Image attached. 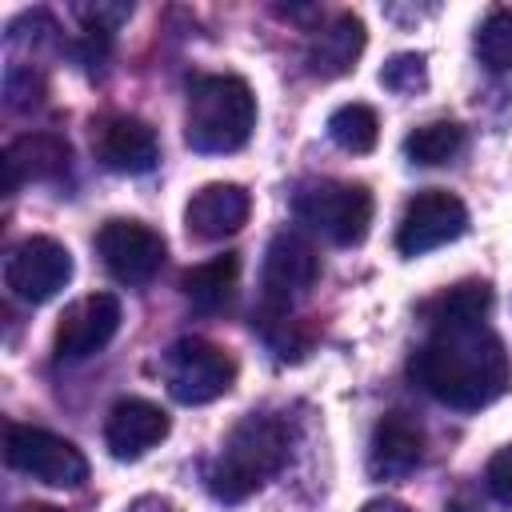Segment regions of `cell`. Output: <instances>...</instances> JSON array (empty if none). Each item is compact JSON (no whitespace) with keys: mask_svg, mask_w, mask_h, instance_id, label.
<instances>
[{"mask_svg":"<svg viewBox=\"0 0 512 512\" xmlns=\"http://www.w3.org/2000/svg\"><path fill=\"white\" fill-rule=\"evenodd\" d=\"M412 380L456 412H480L512 388V360L484 316L428 320L424 344L412 352Z\"/></svg>","mask_w":512,"mask_h":512,"instance_id":"1","label":"cell"},{"mask_svg":"<svg viewBox=\"0 0 512 512\" xmlns=\"http://www.w3.org/2000/svg\"><path fill=\"white\" fill-rule=\"evenodd\" d=\"M292 452V432L280 416L252 412L244 416L220 444V452L204 468V484L220 504H240L260 492Z\"/></svg>","mask_w":512,"mask_h":512,"instance_id":"2","label":"cell"},{"mask_svg":"<svg viewBox=\"0 0 512 512\" xmlns=\"http://www.w3.org/2000/svg\"><path fill=\"white\" fill-rule=\"evenodd\" d=\"M252 128H256V96L248 80L232 72H212L188 84L184 140L192 152H204V156L240 152Z\"/></svg>","mask_w":512,"mask_h":512,"instance_id":"3","label":"cell"},{"mask_svg":"<svg viewBox=\"0 0 512 512\" xmlns=\"http://www.w3.org/2000/svg\"><path fill=\"white\" fill-rule=\"evenodd\" d=\"M160 376L176 404H212L236 384V360L204 336H180L160 356Z\"/></svg>","mask_w":512,"mask_h":512,"instance_id":"4","label":"cell"},{"mask_svg":"<svg viewBox=\"0 0 512 512\" xmlns=\"http://www.w3.org/2000/svg\"><path fill=\"white\" fill-rule=\"evenodd\" d=\"M292 212L300 224H308L324 240L348 248V244H360L368 236L372 192L364 184H348V180H316V184H304L296 192Z\"/></svg>","mask_w":512,"mask_h":512,"instance_id":"5","label":"cell"},{"mask_svg":"<svg viewBox=\"0 0 512 512\" xmlns=\"http://www.w3.org/2000/svg\"><path fill=\"white\" fill-rule=\"evenodd\" d=\"M4 460L8 468L40 480V484H52V488H80L88 480V460L84 452L48 432V428H32V424H8L4 432Z\"/></svg>","mask_w":512,"mask_h":512,"instance_id":"6","label":"cell"},{"mask_svg":"<svg viewBox=\"0 0 512 512\" xmlns=\"http://www.w3.org/2000/svg\"><path fill=\"white\" fill-rule=\"evenodd\" d=\"M468 228V208L460 196L444 192V188H424L416 192L396 224V252L400 256H424L432 248H444L452 240H460Z\"/></svg>","mask_w":512,"mask_h":512,"instance_id":"7","label":"cell"},{"mask_svg":"<svg viewBox=\"0 0 512 512\" xmlns=\"http://www.w3.org/2000/svg\"><path fill=\"white\" fill-rule=\"evenodd\" d=\"M320 280V256L312 248L308 236L300 232H276L264 248V268H260V308H284L292 312V304L300 296H308V288Z\"/></svg>","mask_w":512,"mask_h":512,"instance_id":"8","label":"cell"},{"mask_svg":"<svg viewBox=\"0 0 512 512\" xmlns=\"http://www.w3.org/2000/svg\"><path fill=\"white\" fill-rule=\"evenodd\" d=\"M68 280H72V256L52 236H28L4 260V284L24 304L52 300Z\"/></svg>","mask_w":512,"mask_h":512,"instance_id":"9","label":"cell"},{"mask_svg":"<svg viewBox=\"0 0 512 512\" xmlns=\"http://www.w3.org/2000/svg\"><path fill=\"white\" fill-rule=\"evenodd\" d=\"M100 264L120 284H148L164 264V236L140 220H108L96 232Z\"/></svg>","mask_w":512,"mask_h":512,"instance_id":"10","label":"cell"},{"mask_svg":"<svg viewBox=\"0 0 512 512\" xmlns=\"http://www.w3.org/2000/svg\"><path fill=\"white\" fill-rule=\"evenodd\" d=\"M120 328V300L112 292H92V296H80L76 304L64 308L60 324H56V360H88L96 356Z\"/></svg>","mask_w":512,"mask_h":512,"instance_id":"11","label":"cell"},{"mask_svg":"<svg viewBox=\"0 0 512 512\" xmlns=\"http://www.w3.org/2000/svg\"><path fill=\"white\" fill-rule=\"evenodd\" d=\"M252 212V196L240 184H204L192 192L188 208H184V228L188 236L212 244V240H228L248 224Z\"/></svg>","mask_w":512,"mask_h":512,"instance_id":"12","label":"cell"},{"mask_svg":"<svg viewBox=\"0 0 512 512\" xmlns=\"http://www.w3.org/2000/svg\"><path fill=\"white\" fill-rule=\"evenodd\" d=\"M96 160L108 168V172H120V176H140V172H152L156 160H160V140L156 132L136 120V116H112L96 128Z\"/></svg>","mask_w":512,"mask_h":512,"instance_id":"13","label":"cell"},{"mask_svg":"<svg viewBox=\"0 0 512 512\" xmlns=\"http://www.w3.org/2000/svg\"><path fill=\"white\" fill-rule=\"evenodd\" d=\"M424 460V428L408 412H388L368 440V472L376 480H400Z\"/></svg>","mask_w":512,"mask_h":512,"instance_id":"14","label":"cell"},{"mask_svg":"<svg viewBox=\"0 0 512 512\" xmlns=\"http://www.w3.org/2000/svg\"><path fill=\"white\" fill-rule=\"evenodd\" d=\"M168 436V416L160 404L128 396L120 404H112L108 420H104V444L116 460H140L148 448H156Z\"/></svg>","mask_w":512,"mask_h":512,"instance_id":"15","label":"cell"},{"mask_svg":"<svg viewBox=\"0 0 512 512\" xmlns=\"http://www.w3.org/2000/svg\"><path fill=\"white\" fill-rule=\"evenodd\" d=\"M72 148L56 132H24L4 148V188L16 192L28 180H56L68 172Z\"/></svg>","mask_w":512,"mask_h":512,"instance_id":"16","label":"cell"},{"mask_svg":"<svg viewBox=\"0 0 512 512\" xmlns=\"http://www.w3.org/2000/svg\"><path fill=\"white\" fill-rule=\"evenodd\" d=\"M364 40H368L364 36V20L352 16V12H340L320 32H312V40L304 48V64H308L312 76L336 80V76H344V72L356 68V60L364 52Z\"/></svg>","mask_w":512,"mask_h":512,"instance_id":"17","label":"cell"},{"mask_svg":"<svg viewBox=\"0 0 512 512\" xmlns=\"http://www.w3.org/2000/svg\"><path fill=\"white\" fill-rule=\"evenodd\" d=\"M236 280H240V256L236 252H224V256H212L204 264H192L184 276H180V288L188 296L192 308L200 312H220L232 292H236Z\"/></svg>","mask_w":512,"mask_h":512,"instance_id":"18","label":"cell"},{"mask_svg":"<svg viewBox=\"0 0 512 512\" xmlns=\"http://www.w3.org/2000/svg\"><path fill=\"white\" fill-rule=\"evenodd\" d=\"M460 148H464V128L456 120H432V124H420L404 136V156L412 164H424V168L456 160Z\"/></svg>","mask_w":512,"mask_h":512,"instance_id":"19","label":"cell"},{"mask_svg":"<svg viewBox=\"0 0 512 512\" xmlns=\"http://www.w3.org/2000/svg\"><path fill=\"white\" fill-rule=\"evenodd\" d=\"M328 136L336 148L360 156V152H372L376 148V136H380V120L368 104L352 100V104H340L332 116H328Z\"/></svg>","mask_w":512,"mask_h":512,"instance_id":"20","label":"cell"},{"mask_svg":"<svg viewBox=\"0 0 512 512\" xmlns=\"http://www.w3.org/2000/svg\"><path fill=\"white\" fill-rule=\"evenodd\" d=\"M252 328L264 336V344L280 356V360H300L312 348V332L284 308H260L252 316Z\"/></svg>","mask_w":512,"mask_h":512,"instance_id":"21","label":"cell"},{"mask_svg":"<svg viewBox=\"0 0 512 512\" xmlns=\"http://www.w3.org/2000/svg\"><path fill=\"white\" fill-rule=\"evenodd\" d=\"M476 56L492 72H512V8H492L476 28Z\"/></svg>","mask_w":512,"mask_h":512,"instance_id":"22","label":"cell"},{"mask_svg":"<svg viewBox=\"0 0 512 512\" xmlns=\"http://www.w3.org/2000/svg\"><path fill=\"white\" fill-rule=\"evenodd\" d=\"M380 84L396 96H412L428 84V64L420 52H396L384 68H380Z\"/></svg>","mask_w":512,"mask_h":512,"instance_id":"23","label":"cell"},{"mask_svg":"<svg viewBox=\"0 0 512 512\" xmlns=\"http://www.w3.org/2000/svg\"><path fill=\"white\" fill-rule=\"evenodd\" d=\"M4 100L12 112H28L44 100V76L32 64H8L4 72Z\"/></svg>","mask_w":512,"mask_h":512,"instance_id":"24","label":"cell"},{"mask_svg":"<svg viewBox=\"0 0 512 512\" xmlns=\"http://www.w3.org/2000/svg\"><path fill=\"white\" fill-rule=\"evenodd\" d=\"M76 16L84 24V32H104L112 36L116 24H124L132 16V4H76Z\"/></svg>","mask_w":512,"mask_h":512,"instance_id":"25","label":"cell"},{"mask_svg":"<svg viewBox=\"0 0 512 512\" xmlns=\"http://www.w3.org/2000/svg\"><path fill=\"white\" fill-rule=\"evenodd\" d=\"M484 488L492 492V500H500V504L512 508V444H504V448L488 460V468H484Z\"/></svg>","mask_w":512,"mask_h":512,"instance_id":"26","label":"cell"},{"mask_svg":"<svg viewBox=\"0 0 512 512\" xmlns=\"http://www.w3.org/2000/svg\"><path fill=\"white\" fill-rule=\"evenodd\" d=\"M128 512H180V508L168 496H140V500L128 504Z\"/></svg>","mask_w":512,"mask_h":512,"instance_id":"27","label":"cell"},{"mask_svg":"<svg viewBox=\"0 0 512 512\" xmlns=\"http://www.w3.org/2000/svg\"><path fill=\"white\" fill-rule=\"evenodd\" d=\"M360 512H412L404 500H392V496H376V500H368Z\"/></svg>","mask_w":512,"mask_h":512,"instance_id":"28","label":"cell"},{"mask_svg":"<svg viewBox=\"0 0 512 512\" xmlns=\"http://www.w3.org/2000/svg\"><path fill=\"white\" fill-rule=\"evenodd\" d=\"M32 512H60V508H32Z\"/></svg>","mask_w":512,"mask_h":512,"instance_id":"29","label":"cell"}]
</instances>
